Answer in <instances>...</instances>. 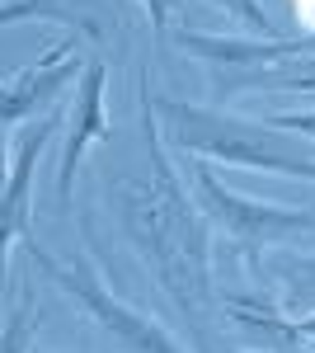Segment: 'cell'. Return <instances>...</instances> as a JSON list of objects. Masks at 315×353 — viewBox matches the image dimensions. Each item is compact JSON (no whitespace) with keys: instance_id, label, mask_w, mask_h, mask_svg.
I'll use <instances>...</instances> for the list:
<instances>
[{"instance_id":"6da1fadb","label":"cell","mask_w":315,"mask_h":353,"mask_svg":"<svg viewBox=\"0 0 315 353\" xmlns=\"http://www.w3.org/2000/svg\"><path fill=\"white\" fill-rule=\"evenodd\" d=\"M136 104H141V137H146V156L151 174H123L113 179V217L132 254L141 259V269L156 278V288L170 297V306L184 316L193 349L198 353H240L221 344L216 330V278H212V226L203 208L188 198V179L170 156L165 137L156 123L151 104V76L136 71Z\"/></svg>"},{"instance_id":"7a4b0ae2","label":"cell","mask_w":315,"mask_h":353,"mask_svg":"<svg viewBox=\"0 0 315 353\" xmlns=\"http://www.w3.org/2000/svg\"><path fill=\"white\" fill-rule=\"evenodd\" d=\"M151 104H156V123H160L165 146H174L188 161L263 170V174H283V179L315 184V151H306L296 137H287L273 123H254V118L212 109V104L165 99L156 90H151Z\"/></svg>"},{"instance_id":"3957f363","label":"cell","mask_w":315,"mask_h":353,"mask_svg":"<svg viewBox=\"0 0 315 353\" xmlns=\"http://www.w3.org/2000/svg\"><path fill=\"white\" fill-rule=\"evenodd\" d=\"M19 250L28 254V264H33V269L43 273V278H52L57 288L76 301V306L99 330H108V334H113L128 353H188L170 330L160 325V321H151L146 311L128 306L118 292H108V283L99 278V269H90L85 259H57L38 236H24Z\"/></svg>"},{"instance_id":"277c9868","label":"cell","mask_w":315,"mask_h":353,"mask_svg":"<svg viewBox=\"0 0 315 353\" xmlns=\"http://www.w3.org/2000/svg\"><path fill=\"white\" fill-rule=\"evenodd\" d=\"M188 189H193V203L203 208V217L236 241V250L250 264V278L263 269V250L315 231V208H283V203H268V198L259 203V198L231 193L212 174L207 161H188Z\"/></svg>"},{"instance_id":"5b68a950","label":"cell","mask_w":315,"mask_h":353,"mask_svg":"<svg viewBox=\"0 0 315 353\" xmlns=\"http://www.w3.org/2000/svg\"><path fill=\"white\" fill-rule=\"evenodd\" d=\"M104 94H108V61L104 57H90L85 71H80V81H76V99L66 109V141H61V156H57V203L76 198V174H80L85 151L94 141L113 137Z\"/></svg>"},{"instance_id":"8992f818","label":"cell","mask_w":315,"mask_h":353,"mask_svg":"<svg viewBox=\"0 0 315 353\" xmlns=\"http://www.w3.org/2000/svg\"><path fill=\"white\" fill-rule=\"evenodd\" d=\"M80 71H85L80 38H76V33H61L38 66H28V71H19V76L0 81V132H5V128L28 123V118L43 109V104H52L66 85H76Z\"/></svg>"},{"instance_id":"52a82bcc","label":"cell","mask_w":315,"mask_h":353,"mask_svg":"<svg viewBox=\"0 0 315 353\" xmlns=\"http://www.w3.org/2000/svg\"><path fill=\"white\" fill-rule=\"evenodd\" d=\"M61 123H66L61 113H48L38 128H24L19 151L10 156V179L0 189V283L10 273V250L24 236H33V174H38V156L48 151Z\"/></svg>"},{"instance_id":"ba28073f","label":"cell","mask_w":315,"mask_h":353,"mask_svg":"<svg viewBox=\"0 0 315 353\" xmlns=\"http://www.w3.org/2000/svg\"><path fill=\"white\" fill-rule=\"evenodd\" d=\"M174 43L188 57L216 66V71L226 66V71H245V76H259V71H273V66L315 57V33H301V38H221V33L174 28Z\"/></svg>"},{"instance_id":"9c48e42d","label":"cell","mask_w":315,"mask_h":353,"mask_svg":"<svg viewBox=\"0 0 315 353\" xmlns=\"http://www.w3.org/2000/svg\"><path fill=\"white\" fill-rule=\"evenodd\" d=\"M118 0H0V28L14 24H66L80 43H108V28H118Z\"/></svg>"},{"instance_id":"30bf717a","label":"cell","mask_w":315,"mask_h":353,"mask_svg":"<svg viewBox=\"0 0 315 353\" xmlns=\"http://www.w3.org/2000/svg\"><path fill=\"white\" fill-rule=\"evenodd\" d=\"M254 283L283 316H315V254H278L268 259Z\"/></svg>"},{"instance_id":"8fae6325","label":"cell","mask_w":315,"mask_h":353,"mask_svg":"<svg viewBox=\"0 0 315 353\" xmlns=\"http://www.w3.org/2000/svg\"><path fill=\"white\" fill-rule=\"evenodd\" d=\"M38 297L33 288L19 283V292L5 311V325H0V353H33V334H38Z\"/></svg>"},{"instance_id":"7c38bea8","label":"cell","mask_w":315,"mask_h":353,"mask_svg":"<svg viewBox=\"0 0 315 353\" xmlns=\"http://www.w3.org/2000/svg\"><path fill=\"white\" fill-rule=\"evenodd\" d=\"M207 5L226 10V14H236L240 24H245L250 33H254V38H278V28H273V19H268L263 0H207Z\"/></svg>"},{"instance_id":"4fadbf2b","label":"cell","mask_w":315,"mask_h":353,"mask_svg":"<svg viewBox=\"0 0 315 353\" xmlns=\"http://www.w3.org/2000/svg\"><path fill=\"white\" fill-rule=\"evenodd\" d=\"M141 10H146L151 28H156L160 38H165V33H170V14L179 10V0H141Z\"/></svg>"},{"instance_id":"5bb4252c","label":"cell","mask_w":315,"mask_h":353,"mask_svg":"<svg viewBox=\"0 0 315 353\" xmlns=\"http://www.w3.org/2000/svg\"><path fill=\"white\" fill-rule=\"evenodd\" d=\"M273 128H292L296 137H315V113H278V118H268Z\"/></svg>"},{"instance_id":"9a60e30c","label":"cell","mask_w":315,"mask_h":353,"mask_svg":"<svg viewBox=\"0 0 315 353\" xmlns=\"http://www.w3.org/2000/svg\"><path fill=\"white\" fill-rule=\"evenodd\" d=\"M296 344H311L315 349V316H292V349Z\"/></svg>"},{"instance_id":"2e32d148","label":"cell","mask_w":315,"mask_h":353,"mask_svg":"<svg viewBox=\"0 0 315 353\" xmlns=\"http://www.w3.org/2000/svg\"><path fill=\"white\" fill-rule=\"evenodd\" d=\"M5 179H10V146H5V132H0V189H5Z\"/></svg>"}]
</instances>
